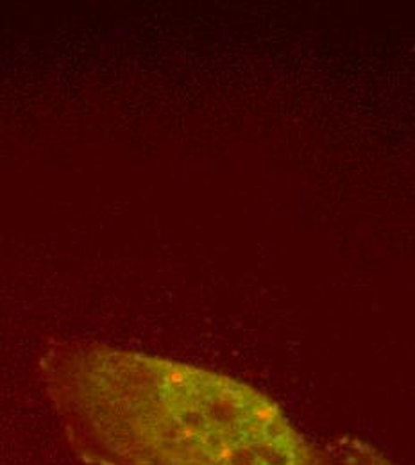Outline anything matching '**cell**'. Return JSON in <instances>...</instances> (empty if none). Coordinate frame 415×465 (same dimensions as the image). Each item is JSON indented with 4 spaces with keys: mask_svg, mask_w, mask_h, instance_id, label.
<instances>
[{
    "mask_svg": "<svg viewBox=\"0 0 415 465\" xmlns=\"http://www.w3.org/2000/svg\"><path fill=\"white\" fill-rule=\"evenodd\" d=\"M40 383L86 465H394L355 439H310L252 385L103 342H58Z\"/></svg>",
    "mask_w": 415,
    "mask_h": 465,
    "instance_id": "1",
    "label": "cell"
}]
</instances>
